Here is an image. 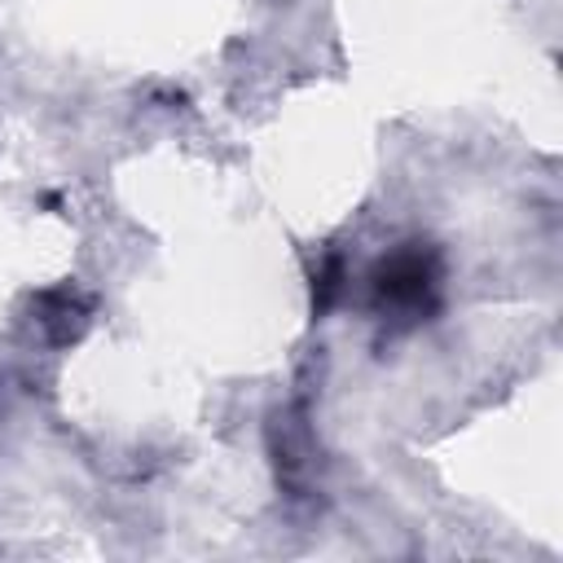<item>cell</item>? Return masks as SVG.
Masks as SVG:
<instances>
[{"instance_id":"2","label":"cell","mask_w":563,"mask_h":563,"mask_svg":"<svg viewBox=\"0 0 563 563\" xmlns=\"http://www.w3.org/2000/svg\"><path fill=\"white\" fill-rule=\"evenodd\" d=\"M35 312H40V330L48 334V343H79L84 330H88V303L75 295V290H44L35 299Z\"/></svg>"},{"instance_id":"3","label":"cell","mask_w":563,"mask_h":563,"mask_svg":"<svg viewBox=\"0 0 563 563\" xmlns=\"http://www.w3.org/2000/svg\"><path fill=\"white\" fill-rule=\"evenodd\" d=\"M339 295H343V255H325V264L312 273V317H325Z\"/></svg>"},{"instance_id":"1","label":"cell","mask_w":563,"mask_h":563,"mask_svg":"<svg viewBox=\"0 0 563 563\" xmlns=\"http://www.w3.org/2000/svg\"><path fill=\"white\" fill-rule=\"evenodd\" d=\"M374 299L391 312L418 317L435 308V286H440V255L435 246L422 242H405L391 255H383L374 264Z\"/></svg>"}]
</instances>
